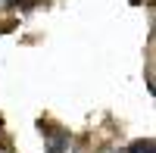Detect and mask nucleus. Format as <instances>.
I'll list each match as a JSON object with an SVG mask.
<instances>
[{"label": "nucleus", "instance_id": "obj_2", "mask_svg": "<svg viewBox=\"0 0 156 153\" xmlns=\"http://www.w3.org/2000/svg\"><path fill=\"white\" fill-rule=\"evenodd\" d=\"M0 131H3V116H0Z\"/></svg>", "mask_w": 156, "mask_h": 153}, {"label": "nucleus", "instance_id": "obj_1", "mask_svg": "<svg viewBox=\"0 0 156 153\" xmlns=\"http://www.w3.org/2000/svg\"><path fill=\"white\" fill-rule=\"evenodd\" d=\"M41 131L50 137V141H47V153H62V150L69 147V134L66 131H56L50 122H41Z\"/></svg>", "mask_w": 156, "mask_h": 153}, {"label": "nucleus", "instance_id": "obj_3", "mask_svg": "<svg viewBox=\"0 0 156 153\" xmlns=\"http://www.w3.org/2000/svg\"><path fill=\"white\" fill-rule=\"evenodd\" d=\"M109 153H125V150H109Z\"/></svg>", "mask_w": 156, "mask_h": 153}]
</instances>
